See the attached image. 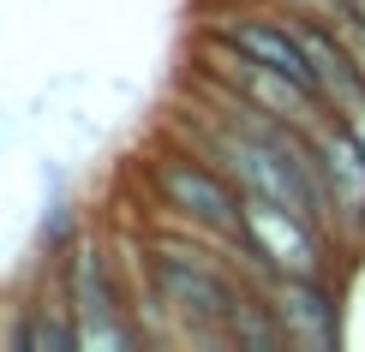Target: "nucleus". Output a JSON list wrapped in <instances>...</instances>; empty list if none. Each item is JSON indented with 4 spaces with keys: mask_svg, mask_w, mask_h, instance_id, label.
<instances>
[{
    "mask_svg": "<svg viewBox=\"0 0 365 352\" xmlns=\"http://www.w3.org/2000/svg\"><path fill=\"white\" fill-rule=\"evenodd\" d=\"M144 186L156 197V209L168 215L180 233H204V239H227L240 245V227H246V191L227 179V167L197 149L192 137L180 144H162L156 156L144 161Z\"/></svg>",
    "mask_w": 365,
    "mask_h": 352,
    "instance_id": "nucleus-1",
    "label": "nucleus"
},
{
    "mask_svg": "<svg viewBox=\"0 0 365 352\" xmlns=\"http://www.w3.org/2000/svg\"><path fill=\"white\" fill-rule=\"evenodd\" d=\"M60 287H66V304L72 316H78V334L84 346H144L150 334L138 323V304H132V287H126V269H120V257H108V245L102 233H78L66 257L54 263Z\"/></svg>",
    "mask_w": 365,
    "mask_h": 352,
    "instance_id": "nucleus-2",
    "label": "nucleus"
},
{
    "mask_svg": "<svg viewBox=\"0 0 365 352\" xmlns=\"http://www.w3.org/2000/svg\"><path fill=\"white\" fill-rule=\"evenodd\" d=\"M312 137H317L324 203H329V239H336V251L359 257L365 251V149H359V137L347 132L336 114L317 119Z\"/></svg>",
    "mask_w": 365,
    "mask_h": 352,
    "instance_id": "nucleus-3",
    "label": "nucleus"
},
{
    "mask_svg": "<svg viewBox=\"0 0 365 352\" xmlns=\"http://www.w3.org/2000/svg\"><path fill=\"white\" fill-rule=\"evenodd\" d=\"M264 299L276 311L287 346H299V352H336L341 346V281H329V269L276 274L264 287Z\"/></svg>",
    "mask_w": 365,
    "mask_h": 352,
    "instance_id": "nucleus-4",
    "label": "nucleus"
},
{
    "mask_svg": "<svg viewBox=\"0 0 365 352\" xmlns=\"http://www.w3.org/2000/svg\"><path fill=\"white\" fill-rule=\"evenodd\" d=\"M12 346H19V352H78V346H84L78 316H72V304H66L60 274H48V287H36V293L19 304Z\"/></svg>",
    "mask_w": 365,
    "mask_h": 352,
    "instance_id": "nucleus-5",
    "label": "nucleus"
},
{
    "mask_svg": "<svg viewBox=\"0 0 365 352\" xmlns=\"http://www.w3.org/2000/svg\"><path fill=\"white\" fill-rule=\"evenodd\" d=\"M336 119H341V126L359 137V149H365V90H359L354 102H347V108H336Z\"/></svg>",
    "mask_w": 365,
    "mask_h": 352,
    "instance_id": "nucleus-6",
    "label": "nucleus"
},
{
    "mask_svg": "<svg viewBox=\"0 0 365 352\" xmlns=\"http://www.w3.org/2000/svg\"><path fill=\"white\" fill-rule=\"evenodd\" d=\"M341 30H347V48H354V66H359V84H365V24H354V18H341Z\"/></svg>",
    "mask_w": 365,
    "mask_h": 352,
    "instance_id": "nucleus-7",
    "label": "nucleus"
},
{
    "mask_svg": "<svg viewBox=\"0 0 365 352\" xmlns=\"http://www.w3.org/2000/svg\"><path fill=\"white\" fill-rule=\"evenodd\" d=\"M329 12H336V18H354V24H365V0H329Z\"/></svg>",
    "mask_w": 365,
    "mask_h": 352,
    "instance_id": "nucleus-8",
    "label": "nucleus"
},
{
    "mask_svg": "<svg viewBox=\"0 0 365 352\" xmlns=\"http://www.w3.org/2000/svg\"><path fill=\"white\" fill-rule=\"evenodd\" d=\"M197 6H269V0H197Z\"/></svg>",
    "mask_w": 365,
    "mask_h": 352,
    "instance_id": "nucleus-9",
    "label": "nucleus"
},
{
    "mask_svg": "<svg viewBox=\"0 0 365 352\" xmlns=\"http://www.w3.org/2000/svg\"><path fill=\"white\" fill-rule=\"evenodd\" d=\"M294 6H317V12H329V0H294Z\"/></svg>",
    "mask_w": 365,
    "mask_h": 352,
    "instance_id": "nucleus-10",
    "label": "nucleus"
}]
</instances>
